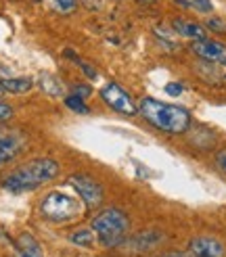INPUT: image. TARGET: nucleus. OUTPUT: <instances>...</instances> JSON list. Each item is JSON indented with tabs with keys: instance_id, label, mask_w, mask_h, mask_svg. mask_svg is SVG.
Returning <instances> with one entry per match:
<instances>
[{
	"instance_id": "5701e85b",
	"label": "nucleus",
	"mask_w": 226,
	"mask_h": 257,
	"mask_svg": "<svg viewBox=\"0 0 226 257\" xmlns=\"http://www.w3.org/2000/svg\"><path fill=\"white\" fill-rule=\"evenodd\" d=\"M161 257H191V255H188V253H166Z\"/></svg>"
},
{
	"instance_id": "f03ea898",
	"label": "nucleus",
	"mask_w": 226,
	"mask_h": 257,
	"mask_svg": "<svg viewBox=\"0 0 226 257\" xmlns=\"http://www.w3.org/2000/svg\"><path fill=\"white\" fill-rule=\"evenodd\" d=\"M57 176H59V163L50 157H40L13 170L3 180V186L9 192H28V190L40 188L42 184L53 182Z\"/></svg>"
},
{
	"instance_id": "423d86ee",
	"label": "nucleus",
	"mask_w": 226,
	"mask_h": 257,
	"mask_svg": "<svg viewBox=\"0 0 226 257\" xmlns=\"http://www.w3.org/2000/svg\"><path fill=\"white\" fill-rule=\"evenodd\" d=\"M100 98L105 100L107 107H111L113 111H118L122 115H136L138 113V105L134 102V98L116 82H109V84L103 86V90H100Z\"/></svg>"
},
{
	"instance_id": "7ed1b4c3",
	"label": "nucleus",
	"mask_w": 226,
	"mask_h": 257,
	"mask_svg": "<svg viewBox=\"0 0 226 257\" xmlns=\"http://www.w3.org/2000/svg\"><path fill=\"white\" fill-rule=\"evenodd\" d=\"M92 232L103 247H120L128 238L130 217L118 207H105L92 217Z\"/></svg>"
},
{
	"instance_id": "4468645a",
	"label": "nucleus",
	"mask_w": 226,
	"mask_h": 257,
	"mask_svg": "<svg viewBox=\"0 0 226 257\" xmlns=\"http://www.w3.org/2000/svg\"><path fill=\"white\" fill-rule=\"evenodd\" d=\"M65 105L71 109V111H75V113H90V109L86 107V102H84V98H80V96H73V94H69V96H65Z\"/></svg>"
},
{
	"instance_id": "6e6552de",
	"label": "nucleus",
	"mask_w": 226,
	"mask_h": 257,
	"mask_svg": "<svg viewBox=\"0 0 226 257\" xmlns=\"http://www.w3.org/2000/svg\"><path fill=\"white\" fill-rule=\"evenodd\" d=\"M188 255L191 257H226L224 242L213 236H195L188 242Z\"/></svg>"
},
{
	"instance_id": "412c9836",
	"label": "nucleus",
	"mask_w": 226,
	"mask_h": 257,
	"mask_svg": "<svg viewBox=\"0 0 226 257\" xmlns=\"http://www.w3.org/2000/svg\"><path fill=\"white\" fill-rule=\"evenodd\" d=\"M13 117V109L7 105V102H0V123H5Z\"/></svg>"
},
{
	"instance_id": "20e7f679",
	"label": "nucleus",
	"mask_w": 226,
	"mask_h": 257,
	"mask_svg": "<svg viewBox=\"0 0 226 257\" xmlns=\"http://www.w3.org/2000/svg\"><path fill=\"white\" fill-rule=\"evenodd\" d=\"M86 205H82L78 199H73L61 190H53L42 199L40 203V213L44 220L55 222V224H67L73 222L84 213Z\"/></svg>"
},
{
	"instance_id": "0eeeda50",
	"label": "nucleus",
	"mask_w": 226,
	"mask_h": 257,
	"mask_svg": "<svg viewBox=\"0 0 226 257\" xmlns=\"http://www.w3.org/2000/svg\"><path fill=\"white\" fill-rule=\"evenodd\" d=\"M191 50H193L195 57L203 59L207 63H213V65H226V44H222L218 40H209V38L195 40V42H191Z\"/></svg>"
},
{
	"instance_id": "1a4fd4ad",
	"label": "nucleus",
	"mask_w": 226,
	"mask_h": 257,
	"mask_svg": "<svg viewBox=\"0 0 226 257\" xmlns=\"http://www.w3.org/2000/svg\"><path fill=\"white\" fill-rule=\"evenodd\" d=\"M23 149V138L15 132H0V165L15 159Z\"/></svg>"
},
{
	"instance_id": "6ab92c4d",
	"label": "nucleus",
	"mask_w": 226,
	"mask_h": 257,
	"mask_svg": "<svg viewBox=\"0 0 226 257\" xmlns=\"http://www.w3.org/2000/svg\"><path fill=\"white\" fill-rule=\"evenodd\" d=\"M213 163H216V168L220 172H226V149H220L216 153V157H213Z\"/></svg>"
},
{
	"instance_id": "dca6fc26",
	"label": "nucleus",
	"mask_w": 226,
	"mask_h": 257,
	"mask_svg": "<svg viewBox=\"0 0 226 257\" xmlns=\"http://www.w3.org/2000/svg\"><path fill=\"white\" fill-rule=\"evenodd\" d=\"M205 28L211 30L213 34H226V21H222V19H218V17H209V19L205 21Z\"/></svg>"
},
{
	"instance_id": "a211bd4d",
	"label": "nucleus",
	"mask_w": 226,
	"mask_h": 257,
	"mask_svg": "<svg viewBox=\"0 0 226 257\" xmlns=\"http://www.w3.org/2000/svg\"><path fill=\"white\" fill-rule=\"evenodd\" d=\"M90 86H86V84H75L73 88H71V94L73 96H80V98H86V96H90Z\"/></svg>"
},
{
	"instance_id": "9b49d317",
	"label": "nucleus",
	"mask_w": 226,
	"mask_h": 257,
	"mask_svg": "<svg viewBox=\"0 0 226 257\" xmlns=\"http://www.w3.org/2000/svg\"><path fill=\"white\" fill-rule=\"evenodd\" d=\"M17 257H42V247L30 232H21L15 240Z\"/></svg>"
},
{
	"instance_id": "ddd939ff",
	"label": "nucleus",
	"mask_w": 226,
	"mask_h": 257,
	"mask_svg": "<svg viewBox=\"0 0 226 257\" xmlns=\"http://www.w3.org/2000/svg\"><path fill=\"white\" fill-rule=\"evenodd\" d=\"M71 242L73 245H80V247H92L94 245V234H92V230H88V228H82V230H75V232H71Z\"/></svg>"
},
{
	"instance_id": "a878e982",
	"label": "nucleus",
	"mask_w": 226,
	"mask_h": 257,
	"mask_svg": "<svg viewBox=\"0 0 226 257\" xmlns=\"http://www.w3.org/2000/svg\"><path fill=\"white\" fill-rule=\"evenodd\" d=\"M224 80H226V75H224Z\"/></svg>"
},
{
	"instance_id": "f257e3e1",
	"label": "nucleus",
	"mask_w": 226,
	"mask_h": 257,
	"mask_svg": "<svg viewBox=\"0 0 226 257\" xmlns=\"http://www.w3.org/2000/svg\"><path fill=\"white\" fill-rule=\"evenodd\" d=\"M138 113L141 117L151 123L155 130L170 134V136H178L184 134L191 127V113L184 107L178 105H170V102H161L153 96H145L138 100Z\"/></svg>"
},
{
	"instance_id": "f8f14e48",
	"label": "nucleus",
	"mask_w": 226,
	"mask_h": 257,
	"mask_svg": "<svg viewBox=\"0 0 226 257\" xmlns=\"http://www.w3.org/2000/svg\"><path fill=\"white\" fill-rule=\"evenodd\" d=\"M0 88H3L5 92L25 94L34 88V82L30 78H5V80H0Z\"/></svg>"
},
{
	"instance_id": "2eb2a0df",
	"label": "nucleus",
	"mask_w": 226,
	"mask_h": 257,
	"mask_svg": "<svg viewBox=\"0 0 226 257\" xmlns=\"http://www.w3.org/2000/svg\"><path fill=\"white\" fill-rule=\"evenodd\" d=\"M55 7V11L63 13V15H69V13L75 11V7H78V0H50Z\"/></svg>"
},
{
	"instance_id": "393cba45",
	"label": "nucleus",
	"mask_w": 226,
	"mask_h": 257,
	"mask_svg": "<svg viewBox=\"0 0 226 257\" xmlns=\"http://www.w3.org/2000/svg\"><path fill=\"white\" fill-rule=\"evenodd\" d=\"M36 3H40V0H36Z\"/></svg>"
},
{
	"instance_id": "f3484780",
	"label": "nucleus",
	"mask_w": 226,
	"mask_h": 257,
	"mask_svg": "<svg viewBox=\"0 0 226 257\" xmlns=\"http://www.w3.org/2000/svg\"><path fill=\"white\" fill-rule=\"evenodd\" d=\"M191 9H197L199 13H211L213 5L211 0H191Z\"/></svg>"
},
{
	"instance_id": "39448f33",
	"label": "nucleus",
	"mask_w": 226,
	"mask_h": 257,
	"mask_svg": "<svg viewBox=\"0 0 226 257\" xmlns=\"http://www.w3.org/2000/svg\"><path fill=\"white\" fill-rule=\"evenodd\" d=\"M69 184L73 186V190L78 192V197L82 199V203L86 205V209H96L103 205V186H100L92 176L86 174H73L69 178Z\"/></svg>"
},
{
	"instance_id": "aec40b11",
	"label": "nucleus",
	"mask_w": 226,
	"mask_h": 257,
	"mask_svg": "<svg viewBox=\"0 0 226 257\" xmlns=\"http://www.w3.org/2000/svg\"><path fill=\"white\" fill-rule=\"evenodd\" d=\"M182 92H184V86L178 82H170L166 86V94H170V96H180Z\"/></svg>"
},
{
	"instance_id": "b1692460",
	"label": "nucleus",
	"mask_w": 226,
	"mask_h": 257,
	"mask_svg": "<svg viewBox=\"0 0 226 257\" xmlns=\"http://www.w3.org/2000/svg\"><path fill=\"white\" fill-rule=\"evenodd\" d=\"M0 92H5V90H3V88H0Z\"/></svg>"
},
{
	"instance_id": "4be33fe9",
	"label": "nucleus",
	"mask_w": 226,
	"mask_h": 257,
	"mask_svg": "<svg viewBox=\"0 0 226 257\" xmlns=\"http://www.w3.org/2000/svg\"><path fill=\"white\" fill-rule=\"evenodd\" d=\"M78 63H80L82 71H84V73L88 75V78H92V80H94L96 75H98V73H96V69H92V65H88V63H82V61H78Z\"/></svg>"
},
{
	"instance_id": "9d476101",
	"label": "nucleus",
	"mask_w": 226,
	"mask_h": 257,
	"mask_svg": "<svg viewBox=\"0 0 226 257\" xmlns=\"http://www.w3.org/2000/svg\"><path fill=\"white\" fill-rule=\"evenodd\" d=\"M172 30H174V34H178L182 38H188L191 42L207 38V28L205 25H201L197 21H191V19H180V17L174 19L172 21Z\"/></svg>"
}]
</instances>
